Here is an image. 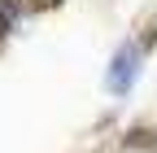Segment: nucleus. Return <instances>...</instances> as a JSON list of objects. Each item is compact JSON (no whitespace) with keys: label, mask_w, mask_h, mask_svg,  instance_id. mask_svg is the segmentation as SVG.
Instances as JSON below:
<instances>
[{"label":"nucleus","mask_w":157,"mask_h":153,"mask_svg":"<svg viewBox=\"0 0 157 153\" xmlns=\"http://www.w3.org/2000/svg\"><path fill=\"white\" fill-rule=\"evenodd\" d=\"M131 70H135V53H131V48H122V53H118V61H113L109 88H113V92H127V88H131Z\"/></svg>","instance_id":"nucleus-1"}]
</instances>
